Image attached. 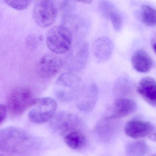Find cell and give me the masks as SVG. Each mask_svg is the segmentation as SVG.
Returning a JSON list of instances; mask_svg holds the SVG:
<instances>
[{
  "mask_svg": "<svg viewBox=\"0 0 156 156\" xmlns=\"http://www.w3.org/2000/svg\"><path fill=\"white\" fill-rule=\"evenodd\" d=\"M34 138L18 127H5L0 130V152L21 154L32 151L36 147Z\"/></svg>",
  "mask_w": 156,
  "mask_h": 156,
  "instance_id": "cell-1",
  "label": "cell"
},
{
  "mask_svg": "<svg viewBox=\"0 0 156 156\" xmlns=\"http://www.w3.org/2000/svg\"><path fill=\"white\" fill-rule=\"evenodd\" d=\"M80 77L73 72L61 74L55 82L54 92L58 100L62 102H69L78 97L81 90Z\"/></svg>",
  "mask_w": 156,
  "mask_h": 156,
  "instance_id": "cell-2",
  "label": "cell"
},
{
  "mask_svg": "<svg viewBox=\"0 0 156 156\" xmlns=\"http://www.w3.org/2000/svg\"><path fill=\"white\" fill-rule=\"evenodd\" d=\"M72 42L73 35L64 25L52 27L47 34V45L54 54H66L72 46Z\"/></svg>",
  "mask_w": 156,
  "mask_h": 156,
  "instance_id": "cell-3",
  "label": "cell"
},
{
  "mask_svg": "<svg viewBox=\"0 0 156 156\" xmlns=\"http://www.w3.org/2000/svg\"><path fill=\"white\" fill-rule=\"evenodd\" d=\"M28 118L34 124L45 123L50 121L56 112L57 103L50 97H43L34 99Z\"/></svg>",
  "mask_w": 156,
  "mask_h": 156,
  "instance_id": "cell-4",
  "label": "cell"
},
{
  "mask_svg": "<svg viewBox=\"0 0 156 156\" xmlns=\"http://www.w3.org/2000/svg\"><path fill=\"white\" fill-rule=\"evenodd\" d=\"M63 60L64 66L71 72L80 71L84 67L89 56V45L84 40H80L72 46L66 53Z\"/></svg>",
  "mask_w": 156,
  "mask_h": 156,
  "instance_id": "cell-5",
  "label": "cell"
},
{
  "mask_svg": "<svg viewBox=\"0 0 156 156\" xmlns=\"http://www.w3.org/2000/svg\"><path fill=\"white\" fill-rule=\"evenodd\" d=\"M82 126L81 119L68 112L61 111L56 113L50 121L51 129L63 137L73 131H81Z\"/></svg>",
  "mask_w": 156,
  "mask_h": 156,
  "instance_id": "cell-6",
  "label": "cell"
},
{
  "mask_svg": "<svg viewBox=\"0 0 156 156\" xmlns=\"http://www.w3.org/2000/svg\"><path fill=\"white\" fill-rule=\"evenodd\" d=\"M34 99L33 93L29 89L23 87L16 88L7 99V110L13 115H21L31 108Z\"/></svg>",
  "mask_w": 156,
  "mask_h": 156,
  "instance_id": "cell-7",
  "label": "cell"
},
{
  "mask_svg": "<svg viewBox=\"0 0 156 156\" xmlns=\"http://www.w3.org/2000/svg\"><path fill=\"white\" fill-rule=\"evenodd\" d=\"M32 15L36 24L45 28L55 23L57 16V10L51 0H44L36 2Z\"/></svg>",
  "mask_w": 156,
  "mask_h": 156,
  "instance_id": "cell-8",
  "label": "cell"
},
{
  "mask_svg": "<svg viewBox=\"0 0 156 156\" xmlns=\"http://www.w3.org/2000/svg\"><path fill=\"white\" fill-rule=\"evenodd\" d=\"M63 67L64 62L61 58L55 54H47L39 60L37 70L41 78L50 79L56 76Z\"/></svg>",
  "mask_w": 156,
  "mask_h": 156,
  "instance_id": "cell-9",
  "label": "cell"
},
{
  "mask_svg": "<svg viewBox=\"0 0 156 156\" xmlns=\"http://www.w3.org/2000/svg\"><path fill=\"white\" fill-rule=\"evenodd\" d=\"M118 118L112 115L100 119L94 127V133L97 139L104 143L112 140L119 127Z\"/></svg>",
  "mask_w": 156,
  "mask_h": 156,
  "instance_id": "cell-10",
  "label": "cell"
},
{
  "mask_svg": "<svg viewBox=\"0 0 156 156\" xmlns=\"http://www.w3.org/2000/svg\"><path fill=\"white\" fill-rule=\"evenodd\" d=\"M99 95V90L96 83L91 82L82 88L78 95V109L83 112L91 111L96 105Z\"/></svg>",
  "mask_w": 156,
  "mask_h": 156,
  "instance_id": "cell-11",
  "label": "cell"
},
{
  "mask_svg": "<svg viewBox=\"0 0 156 156\" xmlns=\"http://www.w3.org/2000/svg\"><path fill=\"white\" fill-rule=\"evenodd\" d=\"M154 129V126L150 123L135 119L126 123L124 131L127 136L137 139L149 136Z\"/></svg>",
  "mask_w": 156,
  "mask_h": 156,
  "instance_id": "cell-12",
  "label": "cell"
},
{
  "mask_svg": "<svg viewBox=\"0 0 156 156\" xmlns=\"http://www.w3.org/2000/svg\"><path fill=\"white\" fill-rule=\"evenodd\" d=\"M113 49L112 41L106 37H101L96 38L92 45L94 55L100 62L107 61L112 56Z\"/></svg>",
  "mask_w": 156,
  "mask_h": 156,
  "instance_id": "cell-13",
  "label": "cell"
},
{
  "mask_svg": "<svg viewBox=\"0 0 156 156\" xmlns=\"http://www.w3.org/2000/svg\"><path fill=\"white\" fill-rule=\"evenodd\" d=\"M99 8L103 15L111 21L114 29L119 32L122 26V19L115 5L109 1L102 0L99 4Z\"/></svg>",
  "mask_w": 156,
  "mask_h": 156,
  "instance_id": "cell-14",
  "label": "cell"
},
{
  "mask_svg": "<svg viewBox=\"0 0 156 156\" xmlns=\"http://www.w3.org/2000/svg\"><path fill=\"white\" fill-rule=\"evenodd\" d=\"M137 91L149 104L156 106V81L153 78L146 77L138 84Z\"/></svg>",
  "mask_w": 156,
  "mask_h": 156,
  "instance_id": "cell-15",
  "label": "cell"
},
{
  "mask_svg": "<svg viewBox=\"0 0 156 156\" xmlns=\"http://www.w3.org/2000/svg\"><path fill=\"white\" fill-rule=\"evenodd\" d=\"M136 108L134 101L124 97L117 98L113 105L112 115L118 119L124 118L134 112Z\"/></svg>",
  "mask_w": 156,
  "mask_h": 156,
  "instance_id": "cell-16",
  "label": "cell"
},
{
  "mask_svg": "<svg viewBox=\"0 0 156 156\" xmlns=\"http://www.w3.org/2000/svg\"><path fill=\"white\" fill-rule=\"evenodd\" d=\"M132 63L134 68L141 73L150 71L153 66L151 57L143 49L136 51L132 58Z\"/></svg>",
  "mask_w": 156,
  "mask_h": 156,
  "instance_id": "cell-17",
  "label": "cell"
},
{
  "mask_svg": "<svg viewBox=\"0 0 156 156\" xmlns=\"http://www.w3.org/2000/svg\"><path fill=\"white\" fill-rule=\"evenodd\" d=\"M63 137L66 145L73 150L82 149L86 143L85 136L80 130L70 132Z\"/></svg>",
  "mask_w": 156,
  "mask_h": 156,
  "instance_id": "cell-18",
  "label": "cell"
},
{
  "mask_svg": "<svg viewBox=\"0 0 156 156\" xmlns=\"http://www.w3.org/2000/svg\"><path fill=\"white\" fill-rule=\"evenodd\" d=\"M126 153L129 156L144 155L148 151V147L144 141H136L127 144L126 148Z\"/></svg>",
  "mask_w": 156,
  "mask_h": 156,
  "instance_id": "cell-19",
  "label": "cell"
},
{
  "mask_svg": "<svg viewBox=\"0 0 156 156\" xmlns=\"http://www.w3.org/2000/svg\"><path fill=\"white\" fill-rule=\"evenodd\" d=\"M141 11L143 23L149 27L156 26V10L149 5H143Z\"/></svg>",
  "mask_w": 156,
  "mask_h": 156,
  "instance_id": "cell-20",
  "label": "cell"
},
{
  "mask_svg": "<svg viewBox=\"0 0 156 156\" xmlns=\"http://www.w3.org/2000/svg\"><path fill=\"white\" fill-rule=\"evenodd\" d=\"M32 0H4L5 3L18 11H23L26 9L31 4Z\"/></svg>",
  "mask_w": 156,
  "mask_h": 156,
  "instance_id": "cell-21",
  "label": "cell"
},
{
  "mask_svg": "<svg viewBox=\"0 0 156 156\" xmlns=\"http://www.w3.org/2000/svg\"><path fill=\"white\" fill-rule=\"evenodd\" d=\"M7 106L0 103V125L5 120L7 115Z\"/></svg>",
  "mask_w": 156,
  "mask_h": 156,
  "instance_id": "cell-22",
  "label": "cell"
},
{
  "mask_svg": "<svg viewBox=\"0 0 156 156\" xmlns=\"http://www.w3.org/2000/svg\"><path fill=\"white\" fill-rule=\"evenodd\" d=\"M149 139L152 141L156 142V132H153L149 135Z\"/></svg>",
  "mask_w": 156,
  "mask_h": 156,
  "instance_id": "cell-23",
  "label": "cell"
},
{
  "mask_svg": "<svg viewBox=\"0 0 156 156\" xmlns=\"http://www.w3.org/2000/svg\"><path fill=\"white\" fill-rule=\"evenodd\" d=\"M75 1L80 2L83 3L90 4L92 0H75Z\"/></svg>",
  "mask_w": 156,
  "mask_h": 156,
  "instance_id": "cell-24",
  "label": "cell"
},
{
  "mask_svg": "<svg viewBox=\"0 0 156 156\" xmlns=\"http://www.w3.org/2000/svg\"><path fill=\"white\" fill-rule=\"evenodd\" d=\"M152 47H153V49H154V51L156 54V43H154L152 45Z\"/></svg>",
  "mask_w": 156,
  "mask_h": 156,
  "instance_id": "cell-25",
  "label": "cell"
},
{
  "mask_svg": "<svg viewBox=\"0 0 156 156\" xmlns=\"http://www.w3.org/2000/svg\"><path fill=\"white\" fill-rule=\"evenodd\" d=\"M36 2H40V1H44V0H34Z\"/></svg>",
  "mask_w": 156,
  "mask_h": 156,
  "instance_id": "cell-26",
  "label": "cell"
}]
</instances>
